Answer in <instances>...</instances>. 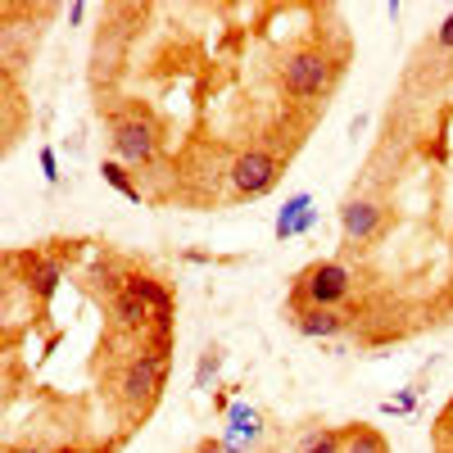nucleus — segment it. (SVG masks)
<instances>
[{
    "label": "nucleus",
    "instance_id": "19",
    "mask_svg": "<svg viewBox=\"0 0 453 453\" xmlns=\"http://www.w3.org/2000/svg\"><path fill=\"white\" fill-rule=\"evenodd\" d=\"M196 453H232V449H226V444H222V440H204V444H200V449H196Z\"/></svg>",
    "mask_w": 453,
    "mask_h": 453
},
{
    "label": "nucleus",
    "instance_id": "13",
    "mask_svg": "<svg viewBox=\"0 0 453 453\" xmlns=\"http://www.w3.org/2000/svg\"><path fill=\"white\" fill-rule=\"evenodd\" d=\"M340 453H390V444H386L381 431L354 426V431H345V449H340Z\"/></svg>",
    "mask_w": 453,
    "mask_h": 453
},
{
    "label": "nucleus",
    "instance_id": "9",
    "mask_svg": "<svg viewBox=\"0 0 453 453\" xmlns=\"http://www.w3.org/2000/svg\"><path fill=\"white\" fill-rule=\"evenodd\" d=\"M113 318H119L127 331H145L150 322H155V313H150V304L141 295H132V290H123L119 299H113Z\"/></svg>",
    "mask_w": 453,
    "mask_h": 453
},
{
    "label": "nucleus",
    "instance_id": "7",
    "mask_svg": "<svg viewBox=\"0 0 453 453\" xmlns=\"http://www.w3.org/2000/svg\"><path fill=\"white\" fill-rule=\"evenodd\" d=\"M295 326H299V335H340L345 331V313H335V309H295Z\"/></svg>",
    "mask_w": 453,
    "mask_h": 453
},
{
    "label": "nucleus",
    "instance_id": "3",
    "mask_svg": "<svg viewBox=\"0 0 453 453\" xmlns=\"http://www.w3.org/2000/svg\"><path fill=\"white\" fill-rule=\"evenodd\" d=\"M164 376H168V354H141V358H132L127 363V372H123V403L127 408H145L150 399L159 395V386H164Z\"/></svg>",
    "mask_w": 453,
    "mask_h": 453
},
{
    "label": "nucleus",
    "instance_id": "2",
    "mask_svg": "<svg viewBox=\"0 0 453 453\" xmlns=\"http://www.w3.org/2000/svg\"><path fill=\"white\" fill-rule=\"evenodd\" d=\"M281 87L295 100H318L331 87V59L322 50H290L281 64Z\"/></svg>",
    "mask_w": 453,
    "mask_h": 453
},
{
    "label": "nucleus",
    "instance_id": "20",
    "mask_svg": "<svg viewBox=\"0 0 453 453\" xmlns=\"http://www.w3.org/2000/svg\"><path fill=\"white\" fill-rule=\"evenodd\" d=\"M444 422H453V399H449V408H444Z\"/></svg>",
    "mask_w": 453,
    "mask_h": 453
},
{
    "label": "nucleus",
    "instance_id": "4",
    "mask_svg": "<svg viewBox=\"0 0 453 453\" xmlns=\"http://www.w3.org/2000/svg\"><path fill=\"white\" fill-rule=\"evenodd\" d=\"M281 177V164L268 155V150H245V155L232 159V191L254 200V196H268Z\"/></svg>",
    "mask_w": 453,
    "mask_h": 453
},
{
    "label": "nucleus",
    "instance_id": "21",
    "mask_svg": "<svg viewBox=\"0 0 453 453\" xmlns=\"http://www.w3.org/2000/svg\"><path fill=\"white\" fill-rule=\"evenodd\" d=\"M10 453H36V449H10Z\"/></svg>",
    "mask_w": 453,
    "mask_h": 453
},
{
    "label": "nucleus",
    "instance_id": "18",
    "mask_svg": "<svg viewBox=\"0 0 453 453\" xmlns=\"http://www.w3.org/2000/svg\"><path fill=\"white\" fill-rule=\"evenodd\" d=\"M435 42H440L444 50H453V14H449V19L440 23V36H435Z\"/></svg>",
    "mask_w": 453,
    "mask_h": 453
},
{
    "label": "nucleus",
    "instance_id": "17",
    "mask_svg": "<svg viewBox=\"0 0 453 453\" xmlns=\"http://www.w3.org/2000/svg\"><path fill=\"white\" fill-rule=\"evenodd\" d=\"M42 173H46V181H59V159H55V150H42Z\"/></svg>",
    "mask_w": 453,
    "mask_h": 453
},
{
    "label": "nucleus",
    "instance_id": "14",
    "mask_svg": "<svg viewBox=\"0 0 453 453\" xmlns=\"http://www.w3.org/2000/svg\"><path fill=\"white\" fill-rule=\"evenodd\" d=\"M104 181H109L119 196H127V200H136V204H141V191L132 186V177L123 173V164H104Z\"/></svg>",
    "mask_w": 453,
    "mask_h": 453
},
{
    "label": "nucleus",
    "instance_id": "8",
    "mask_svg": "<svg viewBox=\"0 0 453 453\" xmlns=\"http://www.w3.org/2000/svg\"><path fill=\"white\" fill-rule=\"evenodd\" d=\"M132 295H141L145 304H150V313H155V326H173V295L155 281V277H132V286H127Z\"/></svg>",
    "mask_w": 453,
    "mask_h": 453
},
{
    "label": "nucleus",
    "instance_id": "16",
    "mask_svg": "<svg viewBox=\"0 0 453 453\" xmlns=\"http://www.w3.org/2000/svg\"><path fill=\"white\" fill-rule=\"evenodd\" d=\"M340 449H345V435H318L309 444V453H340Z\"/></svg>",
    "mask_w": 453,
    "mask_h": 453
},
{
    "label": "nucleus",
    "instance_id": "6",
    "mask_svg": "<svg viewBox=\"0 0 453 453\" xmlns=\"http://www.w3.org/2000/svg\"><path fill=\"white\" fill-rule=\"evenodd\" d=\"M381 222H386V209H381V204H372V200H349L345 209H340V226H345V241H349V245H367V241H376Z\"/></svg>",
    "mask_w": 453,
    "mask_h": 453
},
{
    "label": "nucleus",
    "instance_id": "15",
    "mask_svg": "<svg viewBox=\"0 0 453 453\" xmlns=\"http://www.w3.org/2000/svg\"><path fill=\"white\" fill-rule=\"evenodd\" d=\"M218 367H222V354H218V349H204V358H200V367H196V386H200V390L209 386V376H218Z\"/></svg>",
    "mask_w": 453,
    "mask_h": 453
},
{
    "label": "nucleus",
    "instance_id": "11",
    "mask_svg": "<svg viewBox=\"0 0 453 453\" xmlns=\"http://www.w3.org/2000/svg\"><path fill=\"white\" fill-rule=\"evenodd\" d=\"M27 286L36 290V299H50L59 286V263L50 258H27Z\"/></svg>",
    "mask_w": 453,
    "mask_h": 453
},
{
    "label": "nucleus",
    "instance_id": "10",
    "mask_svg": "<svg viewBox=\"0 0 453 453\" xmlns=\"http://www.w3.org/2000/svg\"><path fill=\"white\" fill-rule=\"evenodd\" d=\"M313 226V209H309V196H295L281 218H277V236H295V232H309Z\"/></svg>",
    "mask_w": 453,
    "mask_h": 453
},
{
    "label": "nucleus",
    "instance_id": "5",
    "mask_svg": "<svg viewBox=\"0 0 453 453\" xmlns=\"http://www.w3.org/2000/svg\"><path fill=\"white\" fill-rule=\"evenodd\" d=\"M113 155L127 159V164H150L159 155V132L150 119H119L113 123Z\"/></svg>",
    "mask_w": 453,
    "mask_h": 453
},
{
    "label": "nucleus",
    "instance_id": "12",
    "mask_svg": "<svg viewBox=\"0 0 453 453\" xmlns=\"http://www.w3.org/2000/svg\"><path fill=\"white\" fill-rule=\"evenodd\" d=\"M226 418H232V440H226V449H241V444H250V440H258V412L254 408H245V403H236L232 412H226Z\"/></svg>",
    "mask_w": 453,
    "mask_h": 453
},
{
    "label": "nucleus",
    "instance_id": "1",
    "mask_svg": "<svg viewBox=\"0 0 453 453\" xmlns=\"http://www.w3.org/2000/svg\"><path fill=\"white\" fill-rule=\"evenodd\" d=\"M354 290V277L345 263H313V268L299 277V309H335L345 304Z\"/></svg>",
    "mask_w": 453,
    "mask_h": 453
}]
</instances>
